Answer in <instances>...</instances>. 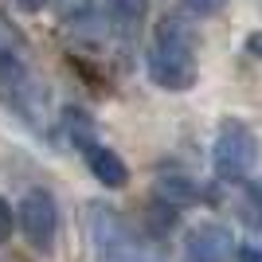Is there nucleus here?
I'll use <instances>...</instances> for the list:
<instances>
[{
    "label": "nucleus",
    "instance_id": "nucleus-1",
    "mask_svg": "<svg viewBox=\"0 0 262 262\" xmlns=\"http://www.w3.org/2000/svg\"><path fill=\"white\" fill-rule=\"evenodd\" d=\"M149 78L164 90H188L196 82V55L192 35L180 20H161L149 47Z\"/></svg>",
    "mask_w": 262,
    "mask_h": 262
},
{
    "label": "nucleus",
    "instance_id": "nucleus-2",
    "mask_svg": "<svg viewBox=\"0 0 262 262\" xmlns=\"http://www.w3.org/2000/svg\"><path fill=\"white\" fill-rule=\"evenodd\" d=\"M86 227H90L94 254H98L102 262H145L149 258L145 243L137 239V231H133L114 208H106V204H90Z\"/></svg>",
    "mask_w": 262,
    "mask_h": 262
},
{
    "label": "nucleus",
    "instance_id": "nucleus-3",
    "mask_svg": "<svg viewBox=\"0 0 262 262\" xmlns=\"http://www.w3.org/2000/svg\"><path fill=\"white\" fill-rule=\"evenodd\" d=\"M211 164L223 180H243L258 164V137L247 121H223L219 125V137L211 145Z\"/></svg>",
    "mask_w": 262,
    "mask_h": 262
},
{
    "label": "nucleus",
    "instance_id": "nucleus-4",
    "mask_svg": "<svg viewBox=\"0 0 262 262\" xmlns=\"http://www.w3.org/2000/svg\"><path fill=\"white\" fill-rule=\"evenodd\" d=\"M20 227L24 239L32 243L35 251L51 254L55 251V235H59V208L47 192H28L20 204Z\"/></svg>",
    "mask_w": 262,
    "mask_h": 262
},
{
    "label": "nucleus",
    "instance_id": "nucleus-5",
    "mask_svg": "<svg viewBox=\"0 0 262 262\" xmlns=\"http://www.w3.org/2000/svg\"><path fill=\"white\" fill-rule=\"evenodd\" d=\"M184 254H188V262H231L235 239H231V231L219 227V223H200V227L188 231Z\"/></svg>",
    "mask_w": 262,
    "mask_h": 262
},
{
    "label": "nucleus",
    "instance_id": "nucleus-6",
    "mask_svg": "<svg viewBox=\"0 0 262 262\" xmlns=\"http://www.w3.org/2000/svg\"><path fill=\"white\" fill-rule=\"evenodd\" d=\"M82 157H86V168H90V176L98 180V184H106V188H125L129 184V168H125V161H121L114 149H106V145H86L82 149Z\"/></svg>",
    "mask_w": 262,
    "mask_h": 262
},
{
    "label": "nucleus",
    "instance_id": "nucleus-7",
    "mask_svg": "<svg viewBox=\"0 0 262 262\" xmlns=\"http://www.w3.org/2000/svg\"><path fill=\"white\" fill-rule=\"evenodd\" d=\"M145 12H149V0H106V24L121 35H133L141 28Z\"/></svg>",
    "mask_w": 262,
    "mask_h": 262
},
{
    "label": "nucleus",
    "instance_id": "nucleus-8",
    "mask_svg": "<svg viewBox=\"0 0 262 262\" xmlns=\"http://www.w3.org/2000/svg\"><path fill=\"white\" fill-rule=\"evenodd\" d=\"M153 196L164 200V204H172V208H180V204H196L200 200V188L188 180V176H161L153 184Z\"/></svg>",
    "mask_w": 262,
    "mask_h": 262
},
{
    "label": "nucleus",
    "instance_id": "nucleus-9",
    "mask_svg": "<svg viewBox=\"0 0 262 262\" xmlns=\"http://www.w3.org/2000/svg\"><path fill=\"white\" fill-rule=\"evenodd\" d=\"M239 215H243V223H247V227L262 231V188H247V192H243Z\"/></svg>",
    "mask_w": 262,
    "mask_h": 262
},
{
    "label": "nucleus",
    "instance_id": "nucleus-10",
    "mask_svg": "<svg viewBox=\"0 0 262 262\" xmlns=\"http://www.w3.org/2000/svg\"><path fill=\"white\" fill-rule=\"evenodd\" d=\"M172 223H176V208L164 204V200H153V204H149V231L161 235V231H168Z\"/></svg>",
    "mask_w": 262,
    "mask_h": 262
},
{
    "label": "nucleus",
    "instance_id": "nucleus-11",
    "mask_svg": "<svg viewBox=\"0 0 262 262\" xmlns=\"http://www.w3.org/2000/svg\"><path fill=\"white\" fill-rule=\"evenodd\" d=\"M90 8H94V0H55V12H59V20H82Z\"/></svg>",
    "mask_w": 262,
    "mask_h": 262
},
{
    "label": "nucleus",
    "instance_id": "nucleus-12",
    "mask_svg": "<svg viewBox=\"0 0 262 262\" xmlns=\"http://www.w3.org/2000/svg\"><path fill=\"white\" fill-rule=\"evenodd\" d=\"M180 4H184L188 12H196V16H215L227 0H180Z\"/></svg>",
    "mask_w": 262,
    "mask_h": 262
},
{
    "label": "nucleus",
    "instance_id": "nucleus-13",
    "mask_svg": "<svg viewBox=\"0 0 262 262\" xmlns=\"http://www.w3.org/2000/svg\"><path fill=\"white\" fill-rule=\"evenodd\" d=\"M12 239V208H8V200L0 196V247Z\"/></svg>",
    "mask_w": 262,
    "mask_h": 262
},
{
    "label": "nucleus",
    "instance_id": "nucleus-14",
    "mask_svg": "<svg viewBox=\"0 0 262 262\" xmlns=\"http://www.w3.org/2000/svg\"><path fill=\"white\" fill-rule=\"evenodd\" d=\"M12 43H16V32H12L8 24L0 20V55H4V51H12Z\"/></svg>",
    "mask_w": 262,
    "mask_h": 262
},
{
    "label": "nucleus",
    "instance_id": "nucleus-15",
    "mask_svg": "<svg viewBox=\"0 0 262 262\" xmlns=\"http://www.w3.org/2000/svg\"><path fill=\"white\" fill-rule=\"evenodd\" d=\"M239 262H262V247H243Z\"/></svg>",
    "mask_w": 262,
    "mask_h": 262
},
{
    "label": "nucleus",
    "instance_id": "nucleus-16",
    "mask_svg": "<svg viewBox=\"0 0 262 262\" xmlns=\"http://www.w3.org/2000/svg\"><path fill=\"white\" fill-rule=\"evenodd\" d=\"M12 4H16V8H24V12H39L47 0H12Z\"/></svg>",
    "mask_w": 262,
    "mask_h": 262
},
{
    "label": "nucleus",
    "instance_id": "nucleus-17",
    "mask_svg": "<svg viewBox=\"0 0 262 262\" xmlns=\"http://www.w3.org/2000/svg\"><path fill=\"white\" fill-rule=\"evenodd\" d=\"M247 51H251V55H258V59H262V32H254L251 39H247Z\"/></svg>",
    "mask_w": 262,
    "mask_h": 262
}]
</instances>
